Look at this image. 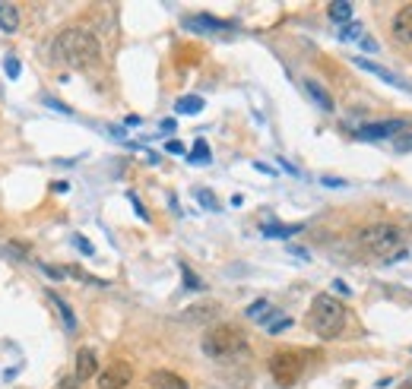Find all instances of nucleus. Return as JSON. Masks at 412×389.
<instances>
[{
    "label": "nucleus",
    "mask_w": 412,
    "mask_h": 389,
    "mask_svg": "<svg viewBox=\"0 0 412 389\" xmlns=\"http://www.w3.org/2000/svg\"><path fill=\"white\" fill-rule=\"evenodd\" d=\"M54 57L60 64L73 67V70H86V67H96L102 57V47L99 38L86 29H64L54 38Z\"/></svg>",
    "instance_id": "obj_1"
},
{
    "label": "nucleus",
    "mask_w": 412,
    "mask_h": 389,
    "mask_svg": "<svg viewBox=\"0 0 412 389\" xmlns=\"http://www.w3.org/2000/svg\"><path fill=\"white\" fill-rule=\"evenodd\" d=\"M308 326L314 336L336 339L346 329V307H343V301H336L333 295H317L308 307Z\"/></svg>",
    "instance_id": "obj_2"
},
{
    "label": "nucleus",
    "mask_w": 412,
    "mask_h": 389,
    "mask_svg": "<svg viewBox=\"0 0 412 389\" xmlns=\"http://www.w3.org/2000/svg\"><path fill=\"white\" fill-rule=\"evenodd\" d=\"M247 336L232 323H216L204 332V354L216 361H228V358H238V354L247 351Z\"/></svg>",
    "instance_id": "obj_3"
},
{
    "label": "nucleus",
    "mask_w": 412,
    "mask_h": 389,
    "mask_svg": "<svg viewBox=\"0 0 412 389\" xmlns=\"http://www.w3.org/2000/svg\"><path fill=\"white\" fill-rule=\"evenodd\" d=\"M359 244L374 256H390L403 244V228L394 222H374L359 231Z\"/></svg>",
    "instance_id": "obj_4"
},
{
    "label": "nucleus",
    "mask_w": 412,
    "mask_h": 389,
    "mask_svg": "<svg viewBox=\"0 0 412 389\" xmlns=\"http://www.w3.org/2000/svg\"><path fill=\"white\" fill-rule=\"evenodd\" d=\"M269 373H273V380L279 386H295L299 383V377L305 373V358H301L299 351H276L273 358H269Z\"/></svg>",
    "instance_id": "obj_5"
},
{
    "label": "nucleus",
    "mask_w": 412,
    "mask_h": 389,
    "mask_svg": "<svg viewBox=\"0 0 412 389\" xmlns=\"http://www.w3.org/2000/svg\"><path fill=\"white\" fill-rule=\"evenodd\" d=\"M99 389H124L133 380V367L127 361H111L105 371H99Z\"/></svg>",
    "instance_id": "obj_6"
},
{
    "label": "nucleus",
    "mask_w": 412,
    "mask_h": 389,
    "mask_svg": "<svg viewBox=\"0 0 412 389\" xmlns=\"http://www.w3.org/2000/svg\"><path fill=\"white\" fill-rule=\"evenodd\" d=\"M403 127H406V124H403L400 118H390V120H381V124L359 127V136H362V140H387V136H400Z\"/></svg>",
    "instance_id": "obj_7"
},
{
    "label": "nucleus",
    "mask_w": 412,
    "mask_h": 389,
    "mask_svg": "<svg viewBox=\"0 0 412 389\" xmlns=\"http://www.w3.org/2000/svg\"><path fill=\"white\" fill-rule=\"evenodd\" d=\"M355 67H362L364 73H371V77H377V79H384L387 86H394V89H403V92H412V86L406 83V79H400L396 73H390L387 67H381V64H374V60H364V57H355Z\"/></svg>",
    "instance_id": "obj_8"
},
{
    "label": "nucleus",
    "mask_w": 412,
    "mask_h": 389,
    "mask_svg": "<svg viewBox=\"0 0 412 389\" xmlns=\"http://www.w3.org/2000/svg\"><path fill=\"white\" fill-rule=\"evenodd\" d=\"M184 26H187V29H194V32H222V29H235V23H228V19L206 16V13H200V16H187Z\"/></svg>",
    "instance_id": "obj_9"
},
{
    "label": "nucleus",
    "mask_w": 412,
    "mask_h": 389,
    "mask_svg": "<svg viewBox=\"0 0 412 389\" xmlns=\"http://www.w3.org/2000/svg\"><path fill=\"white\" fill-rule=\"evenodd\" d=\"M390 32H394L396 42L412 45V4L403 6V10L394 16V23H390Z\"/></svg>",
    "instance_id": "obj_10"
},
{
    "label": "nucleus",
    "mask_w": 412,
    "mask_h": 389,
    "mask_svg": "<svg viewBox=\"0 0 412 389\" xmlns=\"http://www.w3.org/2000/svg\"><path fill=\"white\" fill-rule=\"evenodd\" d=\"M99 377V358L92 348H79L77 351V380L83 383V380H92Z\"/></svg>",
    "instance_id": "obj_11"
},
{
    "label": "nucleus",
    "mask_w": 412,
    "mask_h": 389,
    "mask_svg": "<svg viewBox=\"0 0 412 389\" xmlns=\"http://www.w3.org/2000/svg\"><path fill=\"white\" fill-rule=\"evenodd\" d=\"M150 386L152 389H187V380L178 377L174 371H152L150 373Z\"/></svg>",
    "instance_id": "obj_12"
},
{
    "label": "nucleus",
    "mask_w": 412,
    "mask_h": 389,
    "mask_svg": "<svg viewBox=\"0 0 412 389\" xmlns=\"http://www.w3.org/2000/svg\"><path fill=\"white\" fill-rule=\"evenodd\" d=\"M216 313H219V307H216V304H204V307H187L181 317H184L187 323H213Z\"/></svg>",
    "instance_id": "obj_13"
},
{
    "label": "nucleus",
    "mask_w": 412,
    "mask_h": 389,
    "mask_svg": "<svg viewBox=\"0 0 412 389\" xmlns=\"http://www.w3.org/2000/svg\"><path fill=\"white\" fill-rule=\"evenodd\" d=\"M327 16L333 19L336 26L352 23V4H349V0H333V4L327 6Z\"/></svg>",
    "instance_id": "obj_14"
},
{
    "label": "nucleus",
    "mask_w": 412,
    "mask_h": 389,
    "mask_svg": "<svg viewBox=\"0 0 412 389\" xmlns=\"http://www.w3.org/2000/svg\"><path fill=\"white\" fill-rule=\"evenodd\" d=\"M19 29V6L13 4H0V32H16Z\"/></svg>",
    "instance_id": "obj_15"
},
{
    "label": "nucleus",
    "mask_w": 412,
    "mask_h": 389,
    "mask_svg": "<svg viewBox=\"0 0 412 389\" xmlns=\"http://www.w3.org/2000/svg\"><path fill=\"white\" fill-rule=\"evenodd\" d=\"M260 326L269 332V336H279V332H286L289 326H292V317H286V313H276V310H273Z\"/></svg>",
    "instance_id": "obj_16"
},
{
    "label": "nucleus",
    "mask_w": 412,
    "mask_h": 389,
    "mask_svg": "<svg viewBox=\"0 0 412 389\" xmlns=\"http://www.w3.org/2000/svg\"><path fill=\"white\" fill-rule=\"evenodd\" d=\"M305 89H308V95L317 101V105L323 108V111H333V98H330V92L323 89L321 83H314V79H305Z\"/></svg>",
    "instance_id": "obj_17"
},
{
    "label": "nucleus",
    "mask_w": 412,
    "mask_h": 389,
    "mask_svg": "<svg viewBox=\"0 0 412 389\" xmlns=\"http://www.w3.org/2000/svg\"><path fill=\"white\" fill-rule=\"evenodd\" d=\"M48 298H51V304L54 307H57V310H60V317H64V326H67V329H77V313H73L70 310V304H67L64 301V298H60V295H54V291H48Z\"/></svg>",
    "instance_id": "obj_18"
},
{
    "label": "nucleus",
    "mask_w": 412,
    "mask_h": 389,
    "mask_svg": "<svg viewBox=\"0 0 412 389\" xmlns=\"http://www.w3.org/2000/svg\"><path fill=\"white\" fill-rule=\"evenodd\" d=\"M305 228V225H263V235L267 237H292V235H299V231Z\"/></svg>",
    "instance_id": "obj_19"
},
{
    "label": "nucleus",
    "mask_w": 412,
    "mask_h": 389,
    "mask_svg": "<svg viewBox=\"0 0 412 389\" xmlns=\"http://www.w3.org/2000/svg\"><path fill=\"white\" fill-rule=\"evenodd\" d=\"M174 111H178V114H200V111H204V98H197V95H187V98H178Z\"/></svg>",
    "instance_id": "obj_20"
},
{
    "label": "nucleus",
    "mask_w": 412,
    "mask_h": 389,
    "mask_svg": "<svg viewBox=\"0 0 412 389\" xmlns=\"http://www.w3.org/2000/svg\"><path fill=\"white\" fill-rule=\"evenodd\" d=\"M336 35H340V42L352 45V42H362V38H364V29H362L359 23H346V26H340V32H336Z\"/></svg>",
    "instance_id": "obj_21"
},
{
    "label": "nucleus",
    "mask_w": 412,
    "mask_h": 389,
    "mask_svg": "<svg viewBox=\"0 0 412 389\" xmlns=\"http://www.w3.org/2000/svg\"><path fill=\"white\" fill-rule=\"evenodd\" d=\"M245 313H247V320H260V323H263V320L273 313V304H269V301H254Z\"/></svg>",
    "instance_id": "obj_22"
},
{
    "label": "nucleus",
    "mask_w": 412,
    "mask_h": 389,
    "mask_svg": "<svg viewBox=\"0 0 412 389\" xmlns=\"http://www.w3.org/2000/svg\"><path fill=\"white\" fill-rule=\"evenodd\" d=\"M181 276H184V285H187V288H194V291H200V288H204V282H200V278L194 276V272L187 269L184 263H181Z\"/></svg>",
    "instance_id": "obj_23"
},
{
    "label": "nucleus",
    "mask_w": 412,
    "mask_h": 389,
    "mask_svg": "<svg viewBox=\"0 0 412 389\" xmlns=\"http://www.w3.org/2000/svg\"><path fill=\"white\" fill-rule=\"evenodd\" d=\"M4 73H6L10 79H16L19 73H23V70H19V60H16V57H10V54L4 57Z\"/></svg>",
    "instance_id": "obj_24"
},
{
    "label": "nucleus",
    "mask_w": 412,
    "mask_h": 389,
    "mask_svg": "<svg viewBox=\"0 0 412 389\" xmlns=\"http://www.w3.org/2000/svg\"><path fill=\"white\" fill-rule=\"evenodd\" d=\"M191 162H209V149H206V142L204 140H197V149H194L191 155H187Z\"/></svg>",
    "instance_id": "obj_25"
},
{
    "label": "nucleus",
    "mask_w": 412,
    "mask_h": 389,
    "mask_svg": "<svg viewBox=\"0 0 412 389\" xmlns=\"http://www.w3.org/2000/svg\"><path fill=\"white\" fill-rule=\"evenodd\" d=\"M394 149H396V152H412V133H409V136H406V133L396 136V140H394Z\"/></svg>",
    "instance_id": "obj_26"
},
{
    "label": "nucleus",
    "mask_w": 412,
    "mask_h": 389,
    "mask_svg": "<svg viewBox=\"0 0 412 389\" xmlns=\"http://www.w3.org/2000/svg\"><path fill=\"white\" fill-rule=\"evenodd\" d=\"M127 200H130V206L137 209V215L143 218V222H150V213H146V206H143V203H140V196H137V193H127Z\"/></svg>",
    "instance_id": "obj_27"
},
{
    "label": "nucleus",
    "mask_w": 412,
    "mask_h": 389,
    "mask_svg": "<svg viewBox=\"0 0 412 389\" xmlns=\"http://www.w3.org/2000/svg\"><path fill=\"white\" fill-rule=\"evenodd\" d=\"M73 244H77V247H79V254H86V256H92V254H96V247H92V244L86 241L83 235H73Z\"/></svg>",
    "instance_id": "obj_28"
},
{
    "label": "nucleus",
    "mask_w": 412,
    "mask_h": 389,
    "mask_svg": "<svg viewBox=\"0 0 412 389\" xmlns=\"http://www.w3.org/2000/svg\"><path fill=\"white\" fill-rule=\"evenodd\" d=\"M165 152H172V155H187V149H184V142L168 140V142H165Z\"/></svg>",
    "instance_id": "obj_29"
},
{
    "label": "nucleus",
    "mask_w": 412,
    "mask_h": 389,
    "mask_svg": "<svg viewBox=\"0 0 412 389\" xmlns=\"http://www.w3.org/2000/svg\"><path fill=\"white\" fill-rule=\"evenodd\" d=\"M197 200H200V203H204V206H206V209H219V203H216V200H213V193H209V190H200V193H197Z\"/></svg>",
    "instance_id": "obj_30"
},
{
    "label": "nucleus",
    "mask_w": 412,
    "mask_h": 389,
    "mask_svg": "<svg viewBox=\"0 0 412 389\" xmlns=\"http://www.w3.org/2000/svg\"><path fill=\"white\" fill-rule=\"evenodd\" d=\"M45 105L54 108V111H60V114H73L70 108H67V105H60V101H54V98H45Z\"/></svg>",
    "instance_id": "obj_31"
},
{
    "label": "nucleus",
    "mask_w": 412,
    "mask_h": 389,
    "mask_svg": "<svg viewBox=\"0 0 412 389\" xmlns=\"http://www.w3.org/2000/svg\"><path fill=\"white\" fill-rule=\"evenodd\" d=\"M57 389H79V380L77 377H67V380H60Z\"/></svg>",
    "instance_id": "obj_32"
},
{
    "label": "nucleus",
    "mask_w": 412,
    "mask_h": 389,
    "mask_svg": "<svg viewBox=\"0 0 412 389\" xmlns=\"http://www.w3.org/2000/svg\"><path fill=\"white\" fill-rule=\"evenodd\" d=\"M333 291H340V295H346V298L352 295V288H349L346 282H340V278H336V282H333Z\"/></svg>",
    "instance_id": "obj_33"
},
{
    "label": "nucleus",
    "mask_w": 412,
    "mask_h": 389,
    "mask_svg": "<svg viewBox=\"0 0 412 389\" xmlns=\"http://www.w3.org/2000/svg\"><path fill=\"white\" fill-rule=\"evenodd\" d=\"M362 47H364V51H377V42H374V38H368V35H364L362 38V42H359Z\"/></svg>",
    "instance_id": "obj_34"
},
{
    "label": "nucleus",
    "mask_w": 412,
    "mask_h": 389,
    "mask_svg": "<svg viewBox=\"0 0 412 389\" xmlns=\"http://www.w3.org/2000/svg\"><path fill=\"white\" fill-rule=\"evenodd\" d=\"M174 127H178V120H172V118L162 120V133H174Z\"/></svg>",
    "instance_id": "obj_35"
},
{
    "label": "nucleus",
    "mask_w": 412,
    "mask_h": 389,
    "mask_svg": "<svg viewBox=\"0 0 412 389\" xmlns=\"http://www.w3.org/2000/svg\"><path fill=\"white\" fill-rule=\"evenodd\" d=\"M323 184L327 187H346V181H336V177H323Z\"/></svg>",
    "instance_id": "obj_36"
},
{
    "label": "nucleus",
    "mask_w": 412,
    "mask_h": 389,
    "mask_svg": "<svg viewBox=\"0 0 412 389\" xmlns=\"http://www.w3.org/2000/svg\"><path fill=\"white\" fill-rule=\"evenodd\" d=\"M254 168H257V171H263V174H276L273 168H269V165H263V162H254Z\"/></svg>",
    "instance_id": "obj_37"
},
{
    "label": "nucleus",
    "mask_w": 412,
    "mask_h": 389,
    "mask_svg": "<svg viewBox=\"0 0 412 389\" xmlns=\"http://www.w3.org/2000/svg\"><path fill=\"white\" fill-rule=\"evenodd\" d=\"M124 124H127V127H140V118H137V114H130V118H127Z\"/></svg>",
    "instance_id": "obj_38"
}]
</instances>
